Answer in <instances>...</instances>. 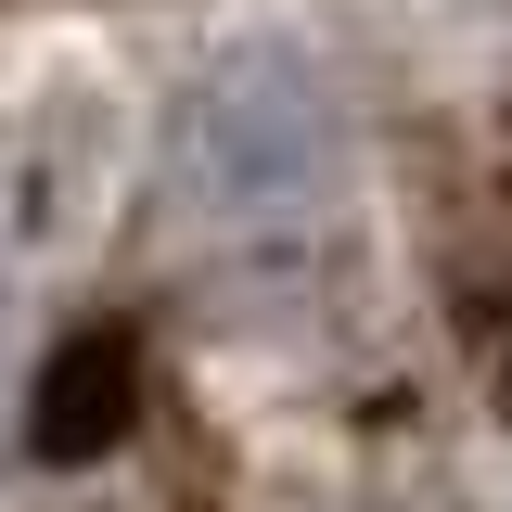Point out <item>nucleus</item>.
Here are the masks:
<instances>
[{"instance_id":"nucleus-1","label":"nucleus","mask_w":512,"mask_h":512,"mask_svg":"<svg viewBox=\"0 0 512 512\" xmlns=\"http://www.w3.org/2000/svg\"><path fill=\"white\" fill-rule=\"evenodd\" d=\"M359 180V116H346V77L308 39H244L167 103L154 141V192L180 218V244L218 256H269L320 231Z\"/></svg>"},{"instance_id":"nucleus-2","label":"nucleus","mask_w":512,"mask_h":512,"mask_svg":"<svg viewBox=\"0 0 512 512\" xmlns=\"http://www.w3.org/2000/svg\"><path fill=\"white\" fill-rule=\"evenodd\" d=\"M116 167H128V128L103 90H39L0 116V333L103 244Z\"/></svg>"},{"instance_id":"nucleus-3","label":"nucleus","mask_w":512,"mask_h":512,"mask_svg":"<svg viewBox=\"0 0 512 512\" xmlns=\"http://www.w3.org/2000/svg\"><path fill=\"white\" fill-rule=\"evenodd\" d=\"M128 410H141L128 333H77L52 372L26 384V461H103V448L128 436Z\"/></svg>"}]
</instances>
